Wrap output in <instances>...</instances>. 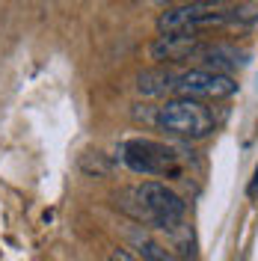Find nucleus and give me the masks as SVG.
<instances>
[{
  "mask_svg": "<svg viewBox=\"0 0 258 261\" xmlns=\"http://www.w3.org/2000/svg\"><path fill=\"white\" fill-rule=\"evenodd\" d=\"M137 244H140V252H143L145 261H187L181 255H175L172 249H166L163 244L151 241V238H137Z\"/></svg>",
  "mask_w": 258,
  "mask_h": 261,
  "instance_id": "nucleus-9",
  "label": "nucleus"
},
{
  "mask_svg": "<svg viewBox=\"0 0 258 261\" xmlns=\"http://www.w3.org/2000/svg\"><path fill=\"white\" fill-rule=\"evenodd\" d=\"M143 119L151 122L158 130H166L169 137H184V140H205L217 128L214 113L202 101H190V98H169L161 107H151V113Z\"/></svg>",
  "mask_w": 258,
  "mask_h": 261,
  "instance_id": "nucleus-2",
  "label": "nucleus"
},
{
  "mask_svg": "<svg viewBox=\"0 0 258 261\" xmlns=\"http://www.w3.org/2000/svg\"><path fill=\"white\" fill-rule=\"evenodd\" d=\"M122 161L140 175H161V178H181L184 154L175 146H166L158 140H128L122 143Z\"/></svg>",
  "mask_w": 258,
  "mask_h": 261,
  "instance_id": "nucleus-3",
  "label": "nucleus"
},
{
  "mask_svg": "<svg viewBox=\"0 0 258 261\" xmlns=\"http://www.w3.org/2000/svg\"><path fill=\"white\" fill-rule=\"evenodd\" d=\"M175 77L178 71H172V68H151L137 77V89H140V95H166L175 89Z\"/></svg>",
  "mask_w": 258,
  "mask_h": 261,
  "instance_id": "nucleus-8",
  "label": "nucleus"
},
{
  "mask_svg": "<svg viewBox=\"0 0 258 261\" xmlns=\"http://www.w3.org/2000/svg\"><path fill=\"white\" fill-rule=\"evenodd\" d=\"M193 60H199V68H205V71L228 74V68L246 65L249 54L238 45H228V42H202V48L196 50Z\"/></svg>",
  "mask_w": 258,
  "mask_h": 261,
  "instance_id": "nucleus-6",
  "label": "nucleus"
},
{
  "mask_svg": "<svg viewBox=\"0 0 258 261\" xmlns=\"http://www.w3.org/2000/svg\"><path fill=\"white\" fill-rule=\"evenodd\" d=\"M199 48H202V36H196V33H166L151 42V60H158V63L193 60Z\"/></svg>",
  "mask_w": 258,
  "mask_h": 261,
  "instance_id": "nucleus-7",
  "label": "nucleus"
},
{
  "mask_svg": "<svg viewBox=\"0 0 258 261\" xmlns=\"http://www.w3.org/2000/svg\"><path fill=\"white\" fill-rule=\"evenodd\" d=\"M175 98H190V101H220L238 92V83L231 74H217L205 68H190L178 71L175 77Z\"/></svg>",
  "mask_w": 258,
  "mask_h": 261,
  "instance_id": "nucleus-5",
  "label": "nucleus"
},
{
  "mask_svg": "<svg viewBox=\"0 0 258 261\" xmlns=\"http://www.w3.org/2000/svg\"><path fill=\"white\" fill-rule=\"evenodd\" d=\"M110 261H140V258L131 255L128 249H113V252H110Z\"/></svg>",
  "mask_w": 258,
  "mask_h": 261,
  "instance_id": "nucleus-10",
  "label": "nucleus"
},
{
  "mask_svg": "<svg viewBox=\"0 0 258 261\" xmlns=\"http://www.w3.org/2000/svg\"><path fill=\"white\" fill-rule=\"evenodd\" d=\"M223 24H235V6H223V3H184V6H172L161 12L158 18V30L161 36L166 33H199L211 30V27H223Z\"/></svg>",
  "mask_w": 258,
  "mask_h": 261,
  "instance_id": "nucleus-4",
  "label": "nucleus"
},
{
  "mask_svg": "<svg viewBox=\"0 0 258 261\" xmlns=\"http://www.w3.org/2000/svg\"><path fill=\"white\" fill-rule=\"evenodd\" d=\"M116 205L143 226L172 231L184 223V199L163 181H143L140 187L122 190L116 196Z\"/></svg>",
  "mask_w": 258,
  "mask_h": 261,
  "instance_id": "nucleus-1",
  "label": "nucleus"
},
{
  "mask_svg": "<svg viewBox=\"0 0 258 261\" xmlns=\"http://www.w3.org/2000/svg\"><path fill=\"white\" fill-rule=\"evenodd\" d=\"M258 193V169H255V178H252V184H249V196Z\"/></svg>",
  "mask_w": 258,
  "mask_h": 261,
  "instance_id": "nucleus-11",
  "label": "nucleus"
}]
</instances>
